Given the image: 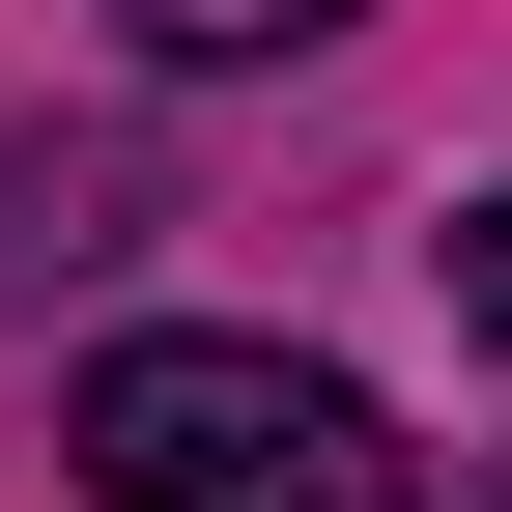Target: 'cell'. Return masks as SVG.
<instances>
[{
  "instance_id": "2",
  "label": "cell",
  "mask_w": 512,
  "mask_h": 512,
  "mask_svg": "<svg viewBox=\"0 0 512 512\" xmlns=\"http://www.w3.org/2000/svg\"><path fill=\"white\" fill-rule=\"evenodd\" d=\"M114 256H143V143H0V313L114 285Z\"/></svg>"
},
{
  "instance_id": "3",
  "label": "cell",
  "mask_w": 512,
  "mask_h": 512,
  "mask_svg": "<svg viewBox=\"0 0 512 512\" xmlns=\"http://www.w3.org/2000/svg\"><path fill=\"white\" fill-rule=\"evenodd\" d=\"M313 29H370V0H114V57H171V86H228V57H313Z\"/></svg>"
},
{
  "instance_id": "1",
  "label": "cell",
  "mask_w": 512,
  "mask_h": 512,
  "mask_svg": "<svg viewBox=\"0 0 512 512\" xmlns=\"http://www.w3.org/2000/svg\"><path fill=\"white\" fill-rule=\"evenodd\" d=\"M57 456H86V512H427V456L313 342H114L57 399Z\"/></svg>"
}]
</instances>
